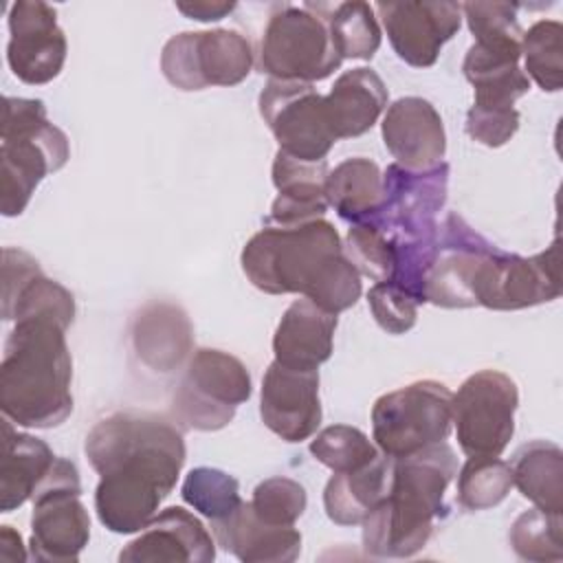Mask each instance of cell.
Instances as JSON below:
<instances>
[{
    "label": "cell",
    "instance_id": "cell-14",
    "mask_svg": "<svg viewBox=\"0 0 563 563\" xmlns=\"http://www.w3.org/2000/svg\"><path fill=\"white\" fill-rule=\"evenodd\" d=\"M449 165L422 172L405 169L391 163L383 174V205L367 218L387 238H433L438 235L435 213L444 207Z\"/></svg>",
    "mask_w": 563,
    "mask_h": 563
},
{
    "label": "cell",
    "instance_id": "cell-23",
    "mask_svg": "<svg viewBox=\"0 0 563 563\" xmlns=\"http://www.w3.org/2000/svg\"><path fill=\"white\" fill-rule=\"evenodd\" d=\"M521 42H473L462 70L475 90L473 106L515 108L530 90L528 75L519 68Z\"/></svg>",
    "mask_w": 563,
    "mask_h": 563
},
{
    "label": "cell",
    "instance_id": "cell-39",
    "mask_svg": "<svg viewBox=\"0 0 563 563\" xmlns=\"http://www.w3.org/2000/svg\"><path fill=\"white\" fill-rule=\"evenodd\" d=\"M249 504L253 512L271 526H295L306 510L308 497L299 482L290 477H268L255 486Z\"/></svg>",
    "mask_w": 563,
    "mask_h": 563
},
{
    "label": "cell",
    "instance_id": "cell-2",
    "mask_svg": "<svg viewBox=\"0 0 563 563\" xmlns=\"http://www.w3.org/2000/svg\"><path fill=\"white\" fill-rule=\"evenodd\" d=\"M240 264L262 292H297L332 314L352 308L363 290L334 224L323 218L257 231L244 244Z\"/></svg>",
    "mask_w": 563,
    "mask_h": 563
},
{
    "label": "cell",
    "instance_id": "cell-11",
    "mask_svg": "<svg viewBox=\"0 0 563 563\" xmlns=\"http://www.w3.org/2000/svg\"><path fill=\"white\" fill-rule=\"evenodd\" d=\"M519 391L499 369H479L451 398V422L460 449L468 455H501L515 433Z\"/></svg>",
    "mask_w": 563,
    "mask_h": 563
},
{
    "label": "cell",
    "instance_id": "cell-30",
    "mask_svg": "<svg viewBox=\"0 0 563 563\" xmlns=\"http://www.w3.org/2000/svg\"><path fill=\"white\" fill-rule=\"evenodd\" d=\"M325 198L334 211L350 222L372 218L383 205V174L365 156L345 158L325 178Z\"/></svg>",
    "mask_w": 563,
    "mask_h": 563
},
{
    "label": "cell",
    "instance_id": "cell-19",
    "mask_svg": "<svg viewBox=\"0 0 563 563\" xmlns=\"http://www.w3.org/2000/svg\"><path fill=\"white\" fill-rule=\"evenodd\" d=\"M216 543L202 521L183 506L161 510L121 552V563H211Z\"/></svg>",
    "mask_w": 563,
    "mask_h": 563
},
{
    "label": "cell",
    "instance_id": "cell-28",
    "mask_svg": "<svg viewBox=\"0 0 563 563\" xmlns=\"http://www.w3.org/2000/svg\"><path fill=\"white\" fill-rule=\"evenodd\" d=\"M394 460L378 455L369 464L334 473L323 490V508L330 521L339 526H358L387 497Z\"/></svg>",
    "mask_w": 563,
    "mask_h": 563
},
{
    "label": "cell",
    "instance_id": "cell-1",
    "mask_svg": "<svg viewBox=\"0 0 563 563\" xmlns=\"http://www.w3.org/2000/svg\"><path fill=\"white\" fill-rule=\"evenodd\" d=\"M86 457L99 473L95 510L117 534L141 532L174 490L185 464L183 429L139 409L112 411L86 435Z\"/></svg>",
    "mask_w": 563,
    "mask_h": 563
},
{
    "label": "cell",
    "instance_id": "cell-34",
    "mask_svg": "<svg viewBox=\"0 0 563 563\" xmlns=\"http://www.w3.org/2000/svg\"><path fill=\"white\" fill-rule=\"evenodd\" d=\"M508 541L523 561H561L563 559V519L559 512L530 508L510 526Z\"/></svg>",
    "mask_w": 563,
    "mask_h": 563
},
{
    "label": "cell",
    "instance_id": "cell-18",
    "mask_svg": "<svg viewBox=\"0 0 563 563\" xmlns=\"http://www.w3.org/2000/svg\"><path fill=\"white\" fill-rule=\"evenodd\" d=\"M262 422L286 442H301L321 424L319 372L295 369L273 361L262 378Z\"/></svg>",
    "mask_w": 563,
    "mask_h": 563
},
{
    "label": "cell",
    "instance_id": "cell-27",
    "mask_svg": "<svg viewBox=\"0 0 563 563\" xmlns=\"http://www.w3.org/2000/svg\"><path fill=\"white\" fill-rule=\"evenodd\" d=\"M323 103L336 141L354 139L365 134L387 108V88L376 70L361 66L341 73Z\"/></svg>",
    "mask_w": 563,
    "mask_h": 563
},
{
    "label": "cell",
    "instance_id": "cell-10",
    "mask_svg": "<svg viewBox=\"0 0 563 563\" xmlns=\"http://www.w3.org/2000/svg\"><path fill=\"white\" fill-rule=\"evenodd\" d=\"M253 68V46L233 29L185 31L169 37L161 53L165 79L180 90L235 86Z\"/></svg>",
    "mask_w": 563,
    "mask_h": 563
},
{
    "label": "cell",
    "instance_id": "cell-9",
    "mask_svg": "<svg viewBox=\"0 0 563 563\" xmlns=\"http://www.w3.org/2000/svg\"><path fill=\"white\" fill-rule=\"evenodd\" d=\"M77 466L55 457L48 475L33 493L29 556L46 563H75L90 539V517L79 499Z\"/></svg>",
    "mask_w": 563,
    "mask_h": 563
},
{
    "label": "cell",
    "instance_id": "cell-25",
    "mask_svg": "<svg viewBox=\"0 0 563 563\" xmlns=\"http://www.w3.org/2000/svg\"><path fill=\"white\" fill-rule=\"evenodd\" d=\"M336 314L325 312L310 299L292 301L282 314L275 336V361L295 369H319L332 354Z\"/></svg>",
    "mask_w": 563,
    "mask_h": 563
},
{
    "label": "cell",
    "instance_id": "cell-31",
    "mask_svg": "<svg viewBox=\"0 0 563 563\" xmlns=\"http://www.w3.org/2000/svg\"><path fill=\"white\" fill-rule=\"evenodd\" d=\"M332 44L341 59H372L380 46L376 11L367 2H341L325 13Z\"/></svg>",
    "mask_w": 563,
    "mask_h": 563
},
{
    "label": "cell",
    "instance_id": "cell-3",
    "mask_svg": "<svg viewBox=\"0 0 563 563\" xmlns=\"http://www.w3.org/2000/svg\"><path fill=\"white\" fill-rule=\"evenodd\" d=\"M68 325L55 317H22L0 361V409L18 427L53 429L73 413Z\"/></svg>",
    "mask_w": 563,
    "mask_h": 563
},
{
    "label": "cell",
    "instance_id": "cell-12",
    "mask_svg": "<svg viewBox=\"0 0 563 563\" xmlns=\"http://www.w3.org/2000/svg\"><path fill=\"white\" fill-rule=\"evenodd\" d=\"M257 106L282 152L301 161H325L336 136L325 114L323 95L312 84L268 79Z\"/></svg>",
    "mask_w": 563,
    "mask_h": 563
},
{
    "label": "cell",
    "instance_id": "cell-26",
    "mask_svg": "<svg viewBox=\"0 0 563 563\" xmlns=\"http://www.w3.org/2000/svg\"><path fill=\"white\" fill-rule=\"evenodd\" d=\"M51 446L29 433L15 431L9 418H2L0 440V510L11 512L24 501L33 499V493L55 464Z\"/></svg>",
    "mask_w": 563,
    "mask_h": 563
},
{
    "label": "cell",
    "instance_id": "cell-35",
    "mask_svg": "<svg viewBox=\"0 0 563 563\" xmlns=\"http://www.w3.org/2000/svg\"><path fill=\"white\" fill-rule=\"evenodd\" d=\"M180 495L185 504L205 515L209 521L224 519L242 504L238 479L211 466L191 468L183 482Z\"/></svg>",
    "mask_w": 563,
    "mask_h": 563
},
{
    "label": "cell",
    "instance_id": "cell-42",
    "mask_svg": "<svg viewBox=\"0 0 563 563\" xmlns=\"http://www.w3.org/2000/svg\"><path fill=\"white\" fill-rule=\"evenodd\" d=\"M519 130L517 108H484L471 106L466 112V132L473 141L486 147L506 145Z\"/></svg>",
    "mask_w": 563,
    "mask_h": 563
},
{
    "label": "cell",
    "instance_id": "cell-4",
    "mask_svg": "<svg viewBox=\"0 0 563 563\" xmlns=\"http://www.w3.org/2000/svg\"><path fill=\"white\" fill-rule=\"evenodd\" d=\"M455 475V451L446 442L394 460L387 497L361 523L365 552L378 559L420 552L446 512L444 493Z\"/></svg>",
    "mask_w": 563,
    "mask_h": 563
},
{
    "label": "cell",
    "instance_id": "cell-7",
    "mask_svg": "<svg viewBox=\"0 0 563 563\" xmlns=\"http://www.w3.org/2000/svg\"><path fill=\"white\" fill-rule=\"evenodd\" d=\"M451 389L440 380H416L383 394L372 407V435L383 455L398 460L444 442L451 431Z\"/></svg>",
    "mask_w": 563,
    "mask_h": 563
},
{
    "label": "cell",
    "instance_id": "cell-32",
    "mask_svg": "<svg viewBox=\"0 0 563 563\" xmlns=\"http://www.w3.org/2000/svg\"><path fill=\"white\" fill-rule=\"evenodd\" d=\"M526 75L541 90L556 92L563 84V26L559 20H539L521 35Z\"/></svg>",
    "mask_w": 563,
    "mask_h": 563
},
{
    "label": "cell",
    "instance_id": "cell-16",
    "mask_svg": "<svg viewBox=\"0 0 563 563\" xmlns=\"http://www.w3.org/2000/svg\"><path fill=\"white\" fill-rule=\"evenodd\" d=\"M497 246L473 231L460 216L449 213L438 227V253L427 275L424 297L440 308H473L475 279L484 260Z\"/></svg>",
    "mask_w": 563,
    "mask_h": 563
},
{
    "label": "cell",
    "instance_id": "cell-37",
    "mask_svg": "<svg viewBox=\"0 0 563 563\" xmlns=\"http://www.w3.org/2000/svg\"><path fill=\"white\" fill-rule=\"evenodd\" d=\"M343 253L358 271V275H365L376 284L389 282L394 277L391 240L369 220L354 222L347 229Z\"/></svg>",
    "mask_w": 563,
    "mask_h": 563
},
{
    "label": "cell",
    "instance_id": "cell-36",
    "mask_svg": "<svg viewBox=\"0 0 563 563\" xmlns=\"http://www.w3.org/2000/svg\"><path fill=\"white\" fill-rule=\"evenodd\" d=\"M310 453L332 473L356 471L380 455L372 440L350 424H332L319 431L310 442Z\"/></svg>",
    "mask_w": 563,
    "mask_h": 563
},
{
    "label": "cell",
    "instance_id": "cell-33",
    "mask_svg": "<svg viewBox=\"0 0 563 563\" xmlns=\"http://www.w3.org/2000/svg\"><path fill=\"white\" fill-rule=\"evenodd\" d=\"M512 488L510 464L493 455H475L457 473V501L466 510H486L506 499Z\"/></svg>",
    "mask_w": 563,
    "mask_h": 563
},
{
    "label": "cell",
    "instance_id": "cell-29",
    "mask_svg": "<svg viewBox=\"0 0 563 563\" xmlns=\"http://www.w3.org/2000/svg\"><path fill=\"white\" fill-rule=\"evenodd\" d=\"M512 486L545 512H563V451L550 440L523 444L512 460Z\"/></svg>",
    "mask_w": 563,
    "mask_h": 563
},
{
    "label": "cell",
    "instance_id": "cell-17",
    "mask_svg": "<svg viewBox=\"0 0 563 563\" xmlns=\"http://www.w3.org/2000/svg\"><path fill=\"white\" fill-rule=\"evenodd\" d=\"M376 15L396 55L416 68L433 66L442 46L460 31L462 9L457 2H378Z\"/></svg>",
    "mask_w": 563,
    "mask_h": 563
},
{
    "label": "cell",
    "instance_id": "cell-40",
    "mask_svg": "<svg viewBox=\"0 0 563 563\" xmlns=\"http://www.w3.org/2000/svg\"><path fill=\"white\" fill-rule=\"evenodd\" d=\"M475 42H521L523 29L517 7L508 2H464L460 4Z\"/></svg>",
    "mask_w": 563,
    "mask_h": 563
},
{
    "label": "cell",
    "instance_id": "cell-6",
    "mask_svg": "<svg viewBox=\"0 0 563 563\" xmlns=\"http://www.w3.org/2000/svg\"><path fill=\"white\" fill-rule=\"evenodd\" d=\"M323 11L321 4H286L271 13L260 46V66L271 79L312 84L341 66Z\"/></svg>",
    "mask_w": 563,
    "mask_h": 563
},
{
    "label": "cell",
    "instance_id": "cell-24",
    "mask_svg": "<svg viewBox=\"0 0 563 563\" xmlns=\"http://www.w3.org/2000/svg\"><path fill=\"white\" fill-rule=\"evenodd\" d=\"M328 172L325 161H301L277 150L273 161L277 198L271 207V220L277 227H292L323 218L330 207L325 198Z\"/></svg>",
    "mask_w": 563,
    "mask_h": 563
},
{
    "label": "cell",
    "instance_id": "cell-20",
    "mask_svg": "<svg viewBox=\"0 0 563 563\" xmlns=\"http://www.w3.org/2000/svg\"><path fill=\"white\" fill-rule=\"evenodd\" d=\"M383 143L396 165L413 172L442 163L446 132L440 112L422 97L396 99L383 117Z\"/></svg>",
    "mask_w": 563,
    "mask_h": 563
},
{
    "label": "cell",
    "instance_id": "cell-8",
    "mask_svg": "<svg viewBox=\"0 0 563 563\" xmlns=\"http://www.w3.org/2000/svg\"><path fill=\"white\" fill-rule=\"evenodd\" d=\"M251 391V374L238 356L200 347L191 354L174 391L172 411L189 429L220 431L235 418L238 405L246 402Z\"/></svg>",
    "mask_w": 563,
    "mask_h": 563
},
{
    "label": "cell",
    "instance_id": "cell-15",
    "mask_svg": "<svg viewBox=\"0 0 563 563\" xmlns=\"http://www.w3.org/2000/svg\"><path fill=\"white\" fill-rule=\"evenodd\" d=\"M66 53V35L51 4L40 0L11 4L7 62L20 81L31 86L53 81L64 68Z\"/></svg>",
    "mask_w": 563,
    "mask_h": 563
},
{
    "label": "cell",
    "instance_id": "cell-22",
    "mask_svg": "<svg viewBox=\"0 0 563 563\" xmlns=\"http://www.w3.org/2000/svg\"><path fill=\"white\" fill-rule=\"evenodd\" d=\"M211 532L218 545L246 563H290L301 552V532L295 526L262 521L249 501L224 519L211 521Z\"/></svg>",
    "mask_w": 563,
    "mask_h": 563
},
{
    "label": "cell",
    "instance_id": "cell-5",
    "mask_svg": "<svg viewBox=\"0 0 563 563\" xmlns=\"http://www.w3.org/2000/svg\"><path fill=\"white\" fill-rule=\"evenodd\" d=\"M0 211L20 216L35 187L70 158L66 134L46 117L40 99L4 97L0 125Z\"/></svg>",
    "mask_w": 563,
    "mask_h": 563
},
{
    "label": "cell",
    "instance_id": "cell-38",
    "mask_svg": "<svg viewBox=\"0 0 563 563\" xmlns=\"http://www.w3.org/2000/svg\"><path fill=\"white\" fill-rule=\"evenodd\" d=\"M55 317L66 325L75 319V297L59 282L48 279L44 273L37 275L18 297L15 301L2 310L4 321H18L22 317Z\"/></svg>",
    "mask_w": 563,
    "mask_h": 563
},
{
    "label": "cell",
    "instance_id": "cell-41",
    "mask_svg": "<svg viewBox=\"0 0 563 563\" xmlns=\"http://www.w3.org/2000/svg\"><path fill=\"white\" fill-rule=\"evenodd\" d=\"M369 310L376 323L389 334H405L416 325L418 301L394 282H378L367 292Z\"/></svg>",
    "mask_w": 563,
    "mask_h": 563
},
{
    "label": "cell",
    "instance_id": "cell-45",
    "mask_svg": "<svg viewBox=\"0 0 563 563\" xmlns=\"http://www.w3.org/2000/svg\"><path fill=\"white\" fill-rule=\"evenodd\" d=\"M26 550L20 532L11 526H0V561H24Z\"/></svg>",
    "mask_w": 563,
    "mask_h": 563
},
{
    "label": "cell",
    "instance_id": "cell-13",
    "mask_svg": "<svg viewBox=\"0 0 563 563\" xmlns=\"http://www.w3.org/2000/svg\"><path fill=\"white\" fill-rule=\"evenodd\" d=\"M559 262V240L532 257L497 249L479 266L475 303L490 310H521L554 301L561 295Z\"/></svg>",
    "mask_w": 563,
    "mask_h": 563
},
{
    "label": "cell",
    "instance_id": "cell-43",
    "mask_svg": "<svg viewBox=\"0 0 563 563\" xmlns=\"http://www.w3.org/2000/svg\"><path fill=\"white\" fill-rule=\"evenodd\" d=\"M42 268L35 257L20 249H2V310L9 308L15 297L37 277Z\"/></svg>",
    "mask_w": 563,
    "mask_h": 563
},
{
    "label": "cell",
    "instance_id": "cell-21",
    "mask_svg": "<svg viewBox=\"0 0 563 563\" xmlns=\"http://www.w3.org/2000/svg\"><path fill=\"white\" fill-rule=\"evenodd\" d=\"M130 336L145 367L169 374L189 356L194 328L180 306L172 301H150L136 312Z\"/></svg>",
    "mask_w": 563,
    "mask_h": 563
},
{
    "label": "cell",
    "instance_id": "cell-44",
    "mask_svg": "<svg viewBox=\"0 0 563 563\" xmlns=\"http://www.w3.org/2000/svg\"><path fill=\"white\" fill-rule=\"evenodd\" d=\"M176 9L187 15L189 20L198 22H218L235 9V2H207V0H191V2H176Z\"/></svg>",
    "mask_w": 563,
    "mask_h": 563
}]
</instances>
